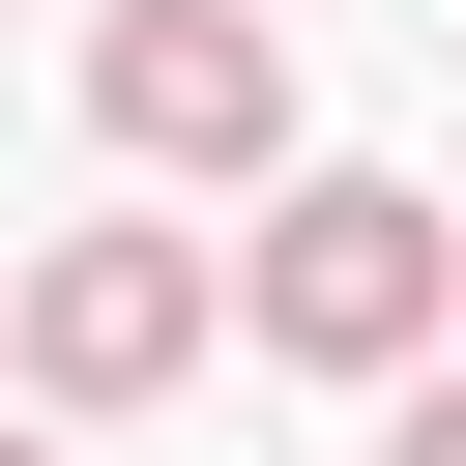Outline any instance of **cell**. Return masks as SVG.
Returning <instances> with one entry per match:
<instances>
[{
	"label": "cell",
	"mask_w": 466,
	"mask_h": 466,
	"mask_svg": "<svg viewBox=\"0 0 466 466\" xmlns=\"http://www.w3.org/2000/svg\"><path fill=\"white\" fill-rule=\"evenodd\" d=\"M233 320H262L291 379H408V350L466 320V204H408V175H262Z\"/></svg>",
	"instance_id": "obj_1"
},
{
	"label": "cell",
	"mask_w": 466,
	"mask_h": 466,
	"mask_svg": "<svg viewBox=\"0 0 466 466\" xmlns=\"http://www.w3.org/2000/svg\"><path fill=\"white\" fill-rule=\"evenodd\" d=\"M0 350H29V408H175V379L233 350V262H204V233H29Z\"/></svg>",
	"instance_id": "obj_2"
},
{
	"label": "cell",
	"mask_w": 466,
	"mask_h": 466,
	"mask_svg": "<svg viewBox=\"0 0 466 466\" xmlns=\"http://www.w3.org/2000/svg\"><path fill=\"white\" fill-rule=\"evenodd\" d=\"M87 116H116V175H291V29L262 0H116Z\"/></svg>",
	"instance_id": "obj_3"
},
{
	"label": "cell",
	"mask_w": 466,
	"mask_h": 466,
	"mask_svg": "<svg viewBox=\"0 0 466 466\" xmlns=\"http://www.w3.org/2000/svg\"><path fill=\"white\" fill-rule=\"evenodd\" d=\"M379 466H466V379H437V350L379 379Z\"/></svg>",
	"instance_id": "obj_4"
},
{
	"label": "cell",
	"mask_w": 466,
	"mask_h": 466,
	"mask_svg": "<svg viewBox=\"0 0 466 466\" xmlns=\"http://www.w3.org/2000/svg\"><path fill=\"white\" fill-rule=\"evenodd\" d=\"M0 466H29V437H0Z\"/></svg>",
	"instance_id": "obj_5"
}]
</instances>
